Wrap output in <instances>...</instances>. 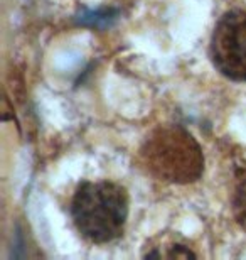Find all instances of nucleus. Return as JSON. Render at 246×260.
I'll use <instances>...</instances> for the list:
<instances>
[{
  "label": "nucleus",
  "mask_w": 246,
  "mask_h": 260,
  "mask_svg": "<svg viewBox=\"0 0 246 260\" xmlns=\"http://www.w3.org/2000/svg\"><path fill=\"white\" fill-rule=\"evenodd\" d=\"M71 218L83 238L108 243L125 230L128 194L112 181H83L71 200Z\"/></svg>",
  "instance_id": "1"
},
{
  "label": "nucleus",
  "mask_w": 246,
  "mask_h": 260,
  "mask_svg": "<svg viewBox=\"0 0 246 260\" xmlns=\"http://www.w3.org/2000/svg\"><path fill=\"white\" fill-rule=\"evenodd\" d=\"M138 159L150 176L170 184L194 183L204 171V155L197 140L181 125L152 130L138 150Z\"/></svg>",
  "instance_id": "2"
},
{
  "label": "nucleus",
  "mask_w": 246,
  "mask_h": 260,
  "mask_svg": "<svg viewBox=\"0 0 246 260\" xmlns=\"http://www.w3.org/2000/svg\"><path fill=\"white\" fill-rule=\"evenodd\" d=\"M209 56L223 76L246 81V10H229L213 30Z\"/></svg>",
  "instance_id": "3"
},
{
  "label": "nucleus",
  "mask_w": 246,
  "mask_h": 260,
  "mask_svg": "<svg viewBox=\"0 0 246 260\" xmlns=\"http://www.w3.org/2000/svg\"><path fill=\"white\" fill-rule=\"evenodd\" d=\"M233 215L238 225L246 232V166H241L234 176V188L231 193Z\"/></svg>",
  "instance_id": "4"
},
{
  "label": "nucleus",
  "mask_w": 246,
  "mask_h": 260,
  "mask_svg": "<svg viewBox=\"0 0 246 260\" xmlns=\"http://www.w3.org/2000/svg\"><path fill=\"white\" fill-rule=\"evenodd\" d=\"M145 257H169V258L182 257V258H189V257H197V253L192 252L189 247L182 245V243L169 242V243L160 245V248L159 247H152L150 250L145 252Z\"/></svg>",
  "instance_id": "5"
}]
</instances>
